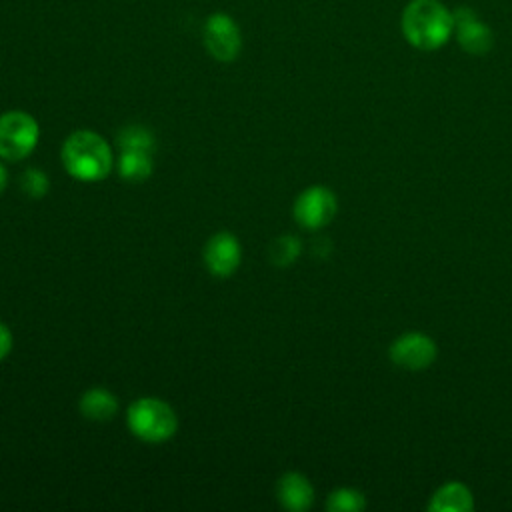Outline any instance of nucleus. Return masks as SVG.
<instances>
[{
    "instance_id": "15",
    "label": "nucleus",
    "mask_w": 512,
    "mask_h": 512,
    "mask_svg": "<svg viewBox=\"0 0 512 512\" xmlns=\"http://www.w3.org/2000/svg\"><path fill=\"white\" fill-rule=\"evenodd\" d=\"M300 250H302L300 240L292 234H284V236H278L270 242L268 258L274 266L284 268V266H290L300 256Z\"/></svg>"
},
{
    "instance_id": "5",
    "label": "nucleus",
    "mask_w": 512,
    "mask_h": 512,
    "mask_svg": "<svg viewBox=\"0 0 512 512\" xmlns=\"http://www.w3.org/2000/svg\"><path fill=\"white\" fill-rule=\"evenodd\" d=\"M208 54L218 62H232L242 50V34L236 20L224 12H214L206 18L202 30Z\"/></svg>"
},
{
    "instance_id": "1",
    "label": "nucleus",
    "mask_w": 512,
    "mask_h": 512,
    "mask_svg": "<svg viewBox=\"0 0 512 512\" xmlns=\"http://www.w3.org/2000/svg\"><path fill=\"white\" fill-rule=\"evenodd\" d=\"M400 26L410 46L436 50L454 32V14L440 0H410L402 12Z\"/></svg>"
},
{
    "instance_id": "14",
    "label": "nucleus",
    "mask_w": 512,
    "mask_h": 512,
    "mask_svg": "<svg viewBox=\"0 0 512 512\" xmlns=\"http://www.w3.org/2000/svg\"><path fill=\"white\" fill-rule=\"evenodd\" d=\"M116 144L122 150H136V152H148L152 154L156 148V140L154 134L146 128V126H124L118 136H116Z\"/></svg>"
},
{
    "instance_id": "6",
    "label": "nucleus",
    "mask_w": 512,
    "mask_h": 512,
    "mask_svg": "<svg viewBox=\"0 0 512 512\" xmlns=\"http://www.w3.org/2000/svg\"><path fill=\"white\" fill-rule=\"evenodd\" d=\"M338 202L330 188L310 186L302 190L294 202V218L306 230L324 228L336 214Z\"/></svg>"
},
{
    "instance_id": "2",
    "label": "nucleus",
    "mask_w": 512,
    "mask_h": 512,
    "mask_svg": "<svg viewBox=\"0 0 512 512\" xmlns=\"http://www.w3.org/2000/svg\"><path fill=\"white\" fill-rule=\"evenodd\" d=\"M62 164L80 182H100L114 168L110 144L92 130H76L62 144Z\"/></svg>"
},
{
    "instance_id": "13",
    "label": "nucleus",
    "mask_w": 512,
    "mask_h": 512,
    "mask_svg": "<svg viewBox=\"0 0 512 512\" xmlns=\"http://www.w3.org/2000/svg\"><path fill=\"white\" fill-rule=\"evenodd\" d=\"M116 170L122 180L126 182H144L152 176L154 162L152 154L136 152V150H122L116 160Z\"/></svg>"
},
{
    "instance_id": "11",
    "label": "nucleus",
    "mask_w": 512,
    "mask_h": 512,
    "mask_svg": "<svg viewBox=\"0 0 512 512\" xmlns=\"http://www.w3.org/2000/svg\"><path fill=\"white\" fill-rule=\"evenodd\" d=\"M80 414L92 422H108L118 412V398L106 388H90L80 396Z\"/></svg>"
},
{
    "instance_id": "7",
    "label": "nucleus",
    "mask_w": 512,
    "mask_h": 512,
    "mask_svg": "<svg viewBox=\"0 0 512 512\" xmlns=\"http://www.w3.org/2000/svg\"><path fill=\"white\" fill-rule=\"evenodd\" d=\"M242 260V246L230 232H218L204 246V264L216 278L232 276Z\"/></svg>"
},
{
    "instance_id": "12",
    "label": "nucleus",
    "mask_w": 512,
    "mask_h": 512,
    "mask_svg": "<svg viewBox=\"0 0 512 512\" xmlns=\"http://www.w3.org/2000/svg\"><path fill=\"white\" fill-rule=\"evenodd\" d=\"M430 508L440 512H468L472 508V494L464 484L448 482L434 492V496L430 498Z\"/></svg>"
},
{
    "instance_id": "8",
    "label": "nucleus",
    "mask_w": 512,
    "mask_h": 512,
    "mask_svg": "<svg viewBox=\"0 0 512 512\" xmlns=\"http://www.w3.org/2000/svg\"><path fill=\"white\" fill-rule=\"evenodd\" d=\"M390 358L406 370H424L436 358V344L422 332H408L392 342Z\"/></svg>"
},
{
    "instance_id": "16",
    "label": "nucleus",
    "mask_w": 512,
    "mask_h": 512,
    "mask_svg": "<svg viewBox=\"0 0 512 512\" xmlns=\"http://www.w3.org/2000/svg\"><path fill=\"white\" fill-rule=\"evenodd\" d=\"M364 506V494L358 492L356 488H338L326 500V508L332 512H356L362 510Z\"/></svg>"
},
{
    "instance_id": "9",
    "label": "nucleus",
    "mask_w": 512,
    "mask_h": 512,
    "mask_svg": "<svg viewBox=\"0 0 512 512\" xmlns=\"http://www.w3.org/2000/svg\"><path fill=\"white\" fill-rule=\"evenodd\" d=\"M454 14V32L458 44L474 56L486 54L492 48V30L476 18L470 8H458Z\"/></svg>"
},
{
    "instance_id": "4",
    "label": "nucleus",
    "mask_w": 512,
    "mask_h": 512,
    "mask_svg": "<svg viewBox=\"0 0 512 512\" xmlns=\"http://www.w3.org/2000/svg\"><path fill=\"white\" fill-rule=\"evenodd\" d=\"M40 126L34 116L24 110H8L0 114V158L18 162L30 156L38 144Z\"/></svg>"
},
{
    "instance_id": "19",
    "label": "nucleus",
    "mask_w": 512,
    "mask_h": 512,
    "mask_svg": "<svg viewBox=\"0 0 512 512\" xmlns=\"http://www.w3.org/2000/svg\"><path fill=\"white\" fill-rule=\"evenodd\" d=\"M6 184H8V172H6V168L0 164V194L4 192Z\"/></svg>"
},
{
    "instance_id": "17",
    "label": "nucleus",
    "mask_w": 512,
    "mask_h": 512,
    "mask_svg": "<svg viewBox=\"0 0 512 512\" xmlns=\"http://www.w3.org/2000/svg\"><path fill=\"white\" fill-rule=\"evenodd\" d=\"M20 190L30 198H44L50 190V178L40 168H26L20 174Z\"/></svg>"
},
{
    "instance_id": "3",
    "label": "nucleus",
    "mask_w": 512,
    "mask_h": 512,
    "mask_svg": "<svg viewBox=\"0 0 512 512\" xmlns=\"http://www.w3.org/2000/svg\"><path fill=\"white\" fill-rule=\"evenodd\" d=\"M128 430L142 442H166L178 430V416L174 408L154 396L134 400L126 412Z\"/></svg>"
},
{
    "instance_id": "18",
    "label": "nucleus",
    "mask_w": 512,
    "mask_h": 512,
    "mask_svg": "<svg viewBox=\"0 0 512 512\" xmlns=\"http://www.w3.org/2000/svg\"><path fill=\"white\" fill-rule=\"evenodd\" d=\"M12 350V332L6 324L0 322V360H4Z\"/></svg>"
},
{
    "instance_id": "10",
    "label": "nucleus",
    "mask_w": 512,
    "mask_h": 512,
    "mask_svg": "<svg viewBox=\"0 0 512 512\" xmlns=\"http://www.w3.org/2000/svg\"><path fill=\"white\" fill-rule=\"evenodd\" d=\"M278 502L292 512H304L314 502V488L300 472H286L276 484Z\"/></svg>"
}]
</instances>
